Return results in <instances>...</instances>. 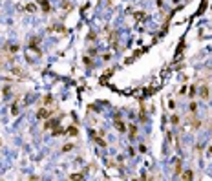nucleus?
<instances>
[{"instance_id":"nucleus-2","label":"nucleus","mask_w":212,"mask_h":181,"mask_svg":"<svg viewBox=\"0 0 212 181\" xmlns=\"http://www.w3.org/2000/svg\"><path fill=\"white\" fill-rule=\"evenodd\" d=\"M194 176H192V172H185V176H183V179H187V181H190Z\"/></svg>"},{"instance_id":"nucleus-3","label":"nucleus","mask_w":212,"mask_h":181,"mask_svg":"<svg viewBox=\"0 0 212 181\" xmlns=\"http://www.w3.org/2000/svg\"><path fill=\"white\" fill-rule=\"evenodd\" d=\"M69 134L75 135V134H77V128H75V126H72V128H69Z\"/></svg>"},{"instance_id":"nucleus-1","label":"nucleus","mask_w":212,"mask_h":181,"mask_svg":"<svg viewBox=\"0 0 212 181\" xmlns=\"http://www.w3.org/2000/svg\"><path fill=\"white\" fill-rule=\"evenodd\" d=\"M49 115H51V112H49V110H44V108L37 112V117H40V119H48Z\"/></svg>"}]
</instances>
